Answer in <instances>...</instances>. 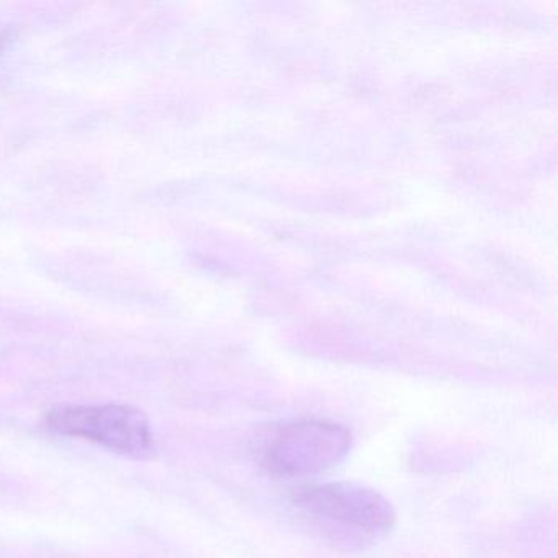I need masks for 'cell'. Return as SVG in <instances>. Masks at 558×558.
<instances>
[{"mask_svg": "<svg viewBox=\"0 0 558 558\" xmlns=\"http://www.w3.org/2000/svg\"><path fill=\"white\" fill-rule=\"evenodd\" d=\"M290 502L312 527L345 548L375 544L397 522L391 502L362 483H310L293 489Z\"/></svg>", "mask_w": 558, "mask_h": 558, "instance_id": "obj_1", "label": "cell"}, {"mask_svg": "<svg viewBox=\"0 0 558 558\" xmlns=\"http://www.w3.org/2000/svg\"><path fill=\"white\" fill-rule=\"evenodd\" d=\"M354 446L351 429L326 420L282 421L259 427L251 453L260 469L280 478L319 475L344 462Z\"/></svg>", "mask_w": 558, "mask_h": 558, "instance_id": "obj_2", "label": "cell"}, {"mask_svg": "<svg viewBox=\"0 0 558 558\" xmlns=\"http://www.w3.org/2000/svg\"><path fill=\"white\" fill-rule=\"evenodd\" d=\"M54 433L100 444L112 452L145 459L153 452V436L142 411L122 404L60 407L47 414Z\"/></svg>", "mask_w": 558, "mask_h": 558, "instance_id": "obj_3", "label": "cell"}]
</instances>
